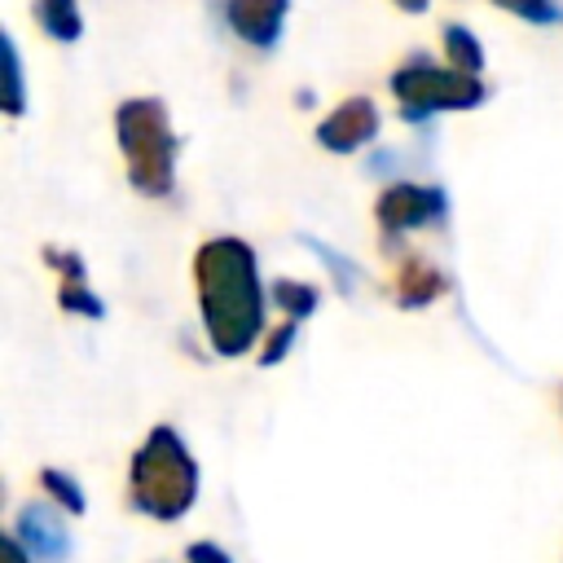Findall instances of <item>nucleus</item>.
Here are the masks:
<instances>
[{"instance_id": "f257e3e1", "label": "nucleus", "mask_w": 563, "mask_h": 563, "mask_svg": "<svg viewBox=\"0 0 563 563\" xmlns=\"http://www.w3.org/2000/svg\"><path fill=\"white\" fill-rule=\"evenodd\" d=\"M202 330L220 356H242L264 334V286L255 251L242 238H207L194 255Z\"/></svg>"}, {"instance_id": "f03ea898", "label": "nucleus", "mask_w": 563, "mask_h": 563, "mask_svg": "<svg viewBox=\"0 0 563 563\" xmlns=\"http://www.w3.org/2000/svg\"><path fill=\"white\" fill-rule=\"evenodd\" d=\"M128 497L141 515L163 523L189 515V506L198 501V462L176 427H154L141 440L128 471Z\"/></svg>"}, {"instance_id": "7ed1b4c3", "label": "nucleus", "mask_w": 563, "mask_h": 563, "mask_svg": "<svg viewBox=\"0 0 563 563\" xmlns=\"http://www.w3.org/2000/svg\"><path fill=\"white\" fill-rule=\"evenodd\" d=\"M114 136L128 163V180L145 198H167L176 180V136L158 97H128L114 110Z\"/></svg>"}, {"instance_id": "20e7f679", "label": "nucleus", "mask_w": 563, "mask_h": 563, "mask_svg": "<svg viewBox=\"0 0 563 563\" xmlns=\"http://www.w3.org/2000/svg\"><path fill=\"white\" fill-rule=\"evenodd\" d=\"M391 97L400 101V114L409 123L444 110H475L488 88L475 75H462L453 66H435L431 57H409L391 70Z\"/></svg>"}, {"instance_id": "39448f33", "label": "nucleus", "mask_w": 563, "mask_h": 563, "mask_svg": "<svg viewBox=\"0 0 563 563\" xmlns=\"http://www.w3.org/2000/svg\"><path fill=\"white\" fill-rule=\"evenodd\" d=\"M444 211H449L444 189H435V185H413V180L387 185V189L378 194V202H374V220H378V229H383L387 238H400V233H409V229H431V224L444 220Z\"/></svg>"}, {"instance_id": "423d86ee", "label": "nucleus", "mask_w": 563, "mask_h": 563, "mask_svg": "<svg viewBox=\"0 0 563 563\" xmlns=\"http://www.w3.org/2000/svg\"><path fill=\"white\" fill-rule=\"evenodd\" d=\"M378 136V106L369 97H347L339 101L321 123H317V145L330 154H352L365 150Z\"/></svg>"}, {"instance_id": "0eeeda50", "label": "nucleus", "mask_w": 563, "mask_h": 563, "mask_svg": "<svg viewBox=\"0 0 563 563\" xmlns=\"http://www.w3.org/2000/svg\"><path fill=\"white\" fill-rule=\"evenodd\" d=\"M13 537L26 545V554L35 563H66V554H70V532H66L62 515L44 501H31V506L18 510Z\"/></svg>"}, {"instance_id": "6e6552de", "label": "nucleus", "mask_w": 563, "mask_h": 563, "mask_svg": "<svg viewBox=\"0 0 563 563\" xmlns=\"http://www.w3.org/2000/svg\"><path fill=\"white\" fill-rule=\"evenodd\" d=\"M220 13L238 40H246L251 48H273L286 26L290 0H220Z\"/></svg>"}, {"instance_id": "1a4fd4ad", "label": "nucleus", "mask_w": 563, "mask_h": 563, "mask_svg": "<svg viewBox=\"0 0 563 563\" xmlns=\"http://www.w3.org/2000/svg\"><path fill=\"white\" fill-rule=\"evenodd\" d=\"M44 264L57 268V303L70 312V317H88V321H101L106 317V303L97 299V290L88 286V273H84V260L75 251H44Z\"/></svg>"}, {"instance_id": "9d476101", "label": "nucleus", "mask_w": 563, "mask_h": 563, "mask_svg": "<svg viewBox=\"0 0 563 563\" xmlns=\"http://www.w3.org/2000/svg\"><path fill=\"white\" fill-rule=\"evenodd\" d=\"M391 290H396V303H400V308H427V303H435V299L449 290V277H444L431 260L409 255V260L400 264Z\"/></svg>"}, {"instance_id": "9b49d317", "label": "nucleus", "mask_w": 563, "mask_h": 563, "mask_svg": "<svg viewBox=\"0 0 563 563\" xmlns=\"http://www.w3.org/2000/svg\"><path fill=\"white\" fill-rule=\"evenodd\" d=\"M31 13L40 22V31L48 40H57V44H70V40L84 35V18H79V4L75 0H35Z\"/></svg>"}, {"instance_id": "f8f14e48", "label": "nucleus", "mask_w": 563, "mask_h": 563, "mask_svg": "<svg viewBox=\"0 0 563 563\" xmlns=\"http://www.w3.org/2000/svg\"><path fill=\"white\" fill-rule=\"evenodd\" d=\"M444 53H449V66H453V70L479 79V70H484V48H479V40H475L471 26L444 22Z\"/></svg>"}, {"instance_id": "ddd939ff", "label": "nucleus", "mask_w": 563, "mask_h": 563, "mask_svg": "<svg viewBox=\"0 0 563 563\" xmlns=\"http://www.w3.org/2000/svg\"><path fill=\"white\" fill-rule=\"evenodd\" d=\"M0 57H4V114L18 119L26 110V88H22V57L9 31L0 35Z\"/></svg>"}, {"instance_id": "4468645a", "label": "nucleus", "mask_w": 563, "mask_h": 563, "mask_svg": "<svg viewBox=\"0 0 563 563\" xmlns=\"http://www.w3.org/2000/svg\"><path fill=\"white\" fill-rule=\"evenodd\" d=\"M273 299L282 303L286 321H303V317L317 308V286L295 282V277H282V282H273Z\"/></svg>"}, {"instance_id": "2eb2a0df", "label": "nucleus", "mask_w": 563, "mask_h": 563, "mask_svg": "<svg viewBox=\"0 0 563 563\" xmlns=\"http://www.w3.org/2000/svg\"><path fill=\"white\" fill-rule=\"evenodd\" d=\"M40 484H44V493L62 506V510H70V515H84L88 510V497H84V488L66 475V471H57V466H44L40 471Z\"/></svg>"}, {"instance_id": "dca6fc26", "label": "nucleus", "mask_w": 563, "mask_h": 563, "mask_svg": "<svg viewBox=\"0 0 563 563\" xmlns=\"http://www.w3.org/2000/svg\"><path fill=\"white\" fill-rule=\"evenodd\" d=\"M497 9L532 22V26H559L563 22V4L559 0H493Z\"/></svg>"}, {"instance_id": "f3484780", "label": "nucleus", "mask_w": 563, "mask_h": 563, "mask_svg": "<svg viewBox=\"0 0 563 563\" xmlns=\"http://www.w3.org/2000/svg\"><path fill=\"white\" fill-rule=\"evenodd\" d=\"M303 242H308V246H312V255H317V260H321V264H325V268L334 273V286H339L343 295H352V286H356V277H361V268H356L352 260H343L339 251H330L325 242H317V238H303Z\"/></svg>"}, {"instance_id": "a211bd4d", "label": "nucleus", "mask_w": 563, "mask_h": 563, "mask_svg": "<svg viewBox=\"0 0 563 563\" xmlns=\"http://www.w3.org/2000/svg\"><path fill=\"white\" fill-rule=\"evenodd\" d=\"M295 330H299V321H286V325H277V330L268 334L264 352H260V365H277V361L290 352V343H295Z\"/></svg>"}, {"instance_id": "6ab92c4d", "label": "nucleus", "mask_w": 563, "mask_h": 563, "mask_svg": "<svg viewBox=\"0 0 563 563\" xmlns=\"http://www.w3.org/2000/svg\"><path fill=\"white\" fill-rule=\"evenodd\" d=\"M185 563H233L216 541H194L189 550H185Z\"/></svg>"}, {"instance_id": "aec40b11", "label": "nucleus", "mask_w": 563, "mask_h": 563, "mask_svg": "<svg viewBox=\"0 0 563 563\" xmlns=\"http://www.w3.org/2000/svg\"><path fill=\"white\" fill-rule=\"evenodd\" d=\"M0 563H35L18 537H0Z\"/></svg>"}, {"instance_id": "412c9836", "label": "nucleus", "mask_w": 563, "mask_h": 563, "mask_svg": "<svg viewBox=\"0 0 563 563\" xmlns=\"http://www.w3.org/2000/svg\"><path fill=\"white\" fill-rule=\"evenodd\" d=\"M396 4H400V9H405V13H422V9H427V4H431V0H396Z\"/></svg>"}]
</instances>
